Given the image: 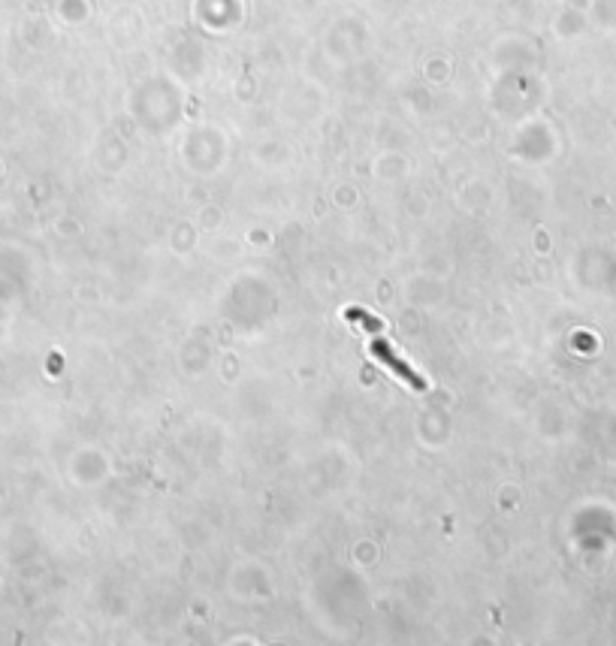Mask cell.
Returning a JSON list of instances; mask_svg holds the SVG:
<instances>
[{
  "instance_id": "1",
  "label": "cell",
  "mask_w": 616,
  "mask_h": 646,
  "mask_svg": "<svg viewBox=\"0 0 616 646\" xmlns=\"http://www.w3.org/2000/svg\"><path fill=\"white\" fill-rule=\"evenodd\" d=\"M378 333H381V330H375V333H372V342H369L372 357H375L381 366H387L399 381H405L411 390H417V393H420V390H426V381H423V378H420V375H417V372H414V369H411V366H408V363L393 351V345H390L387 339H381Z\"/></svg>"
}]
</instances>
